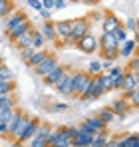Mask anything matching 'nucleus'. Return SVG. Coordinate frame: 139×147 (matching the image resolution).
Masks as SVG:
<instances>
[{"label": "nucleus", "instance_id": "f257e3e1", "mask_svg": "<svg viewBox=\"0 0 139 147\" xmlns=\"http://www.w3.org/2000/svg\"><path fill=\"white\" fill-rule=\"evenodd\" d=\"M78 133V127H58L52 129L48 137V147H74V137Z\"/></svg>", "mask_w": 139, "mask_h": 147}, {"label": "nucleus", "instance_id": "f03ea898", "mask_svg": "<svg viewBox=\"0 0 139 147\" xmlns=\"http://www.w3.org/2000/svg\"><path fill=\"white\" fill-rule=\"evenodd\" d=\"M28 121H30V117L26 113L14 109V115H12L10 123H8V137H12L14 141H18L20 135L24 133V129H26V125H28Z\"/></svg>", "mask_w": 139, "mask_h": 147}, {"label": "nucleus", "instance_id": "7ed1b4c3", "mask_svg": "<svg viewBox=\"0 0 139 147\" xmlns=\"http://www.w3.org/2000/svg\"><path fill=\"white\" fill-rule=\"evenodd\" d=\"M90 20L88 18H76L72 20V34H70V44H78L86 34H90Z\"/></svg>", "mask_w": 139, "mask_h": 147}, {"label": "nucleus", "instance_id": "20e7f679", "mask_svg": "<svg viewBox=\"0 0 139 147\" xmlns=\"http://www.w3.org/2000/svg\"><path fill=\"white\" fill-rule=\"evenodd\" d=\"M72 76H74V96L82 98L84 92L88 90V86L92 84V76L86 72H76V74H72Z\"/></svg>", "mask_w": 139, "mask_h": 147}, {"label": "nucleus", "instance_id": "39448f33", "mask_svg": "<svg viewBox=\"0 0 139 147\" xmlns=\"http://www.w3.org/2000/svg\"><path fill=\"white\" fill-rule=\"evenodd\" d=\"M76 46L82 50L84 54H93V52H97V48H99V40H97L92 32H90V34H86V36L76 44Z\"/></svg>", "mask_w": 139, "mask_h": 147}, {"label": "nucleus", "instance_id": "423d86ee", "mask_svg": "<svg viewBox=\"0 0 139 147\" xmlns=\"http://www.w3.org/2000/svg\"><path fill=\"white\" fill-rule=\"evenodd\" d=\"M56 90H58L62 96H74V76L66 72L62 76V80L56 84Z\"/></svg>", "mask_w": 139, "mask_h": 147}, {"label": "nucleus", "instance_id": "0eeeda50", "mask_svg": "<svg viewBox=\"0 0 139 147\" xmlns=\"http://www.w3.org/2000/svg\"><path fill=\"white\" fill-rule=\"evenodd\" d=\"M30 30H32V24H30V20L26 18V20H22L20 24H16L12 30H10V32H8V40L16 44V40H18L20 36H24L26 32H30Z\"/></svg>", "mask_w": 139, "mask_h": 147}, {"label": "nucleus", "instance_id": "6e6552de", "mask_svg": "<svg viewBox=\"0 0 139 147\" xmlns=\"http://www.w3.org/2000/svg\"><path fill=\"white\" fill-rule=\"evenodd\" d=\"M38 127H40V119H38V117H30V121H28V125H26L24 133L20 135V139H18L16 143H26V141H30V139L36 135Z\"/></svg>", "mask_w": 139, "mask_h": 147}, {"label": "nucleus", "instance_id": "1a4fd4ad", "mask_svg": "<svg viewBox=\"0 0 139 147\" xmlns=\"http://www.w3.org/2000/svg\"><path fill=\"white\" fill-rule=\"evenodd\" d=\"M58 66V60H56V56H52V54H48L46 58H44V62L38 66V68H34L36 70V74L40 76V78H44V76H48V74L52 72L54 68Z\"/></svg>", "mask_w": 139, "mask_h": 147}, {"label": "nucleus", "instance_id": "9d476101", "mask_svg": "<svg viewBox=\"0 0 139 147\" xmlns=\"http://www.w3.org/2000/svg\"><path fill=\"white\" fill-rule=\"evenodd\" d=\"M139 88V80H137V74L131 72V70H125V80H123V92L125 94H131L133 90Z\"/></svg>", "mask_w": 139, "mask_h": 147}, {"label": "nucleus", "instance_id": "9b49d317", "mask_svg": "<svg viewBox=\"0 0 139 147\" xmlns=\"http://www.w3.org/2000/svg\"><path fill=\"white\" fill-rule=\"evenodd\" d=\"M93 135H95V133L82 131V129L78 127V133H76V137H74V147H88V145H92Z\"/></svg>", "mask_w": 139, "mask_h": 147}, {"label": "nucleus", "instance_id": "f8f14e48", "mask_svg": "<svg viewBox=\"0 0 139 147\" xmlns=\"http://www.w3.org/2000/svg\"><path fill=\"white\" fill-rule=\"evenodd\" d=\"M56 36L58 38H62V40H66L70 42V34H72V20H60V22H56Z\"/></svg>", "mask_w": 139, "mask_h": 147}, {"label": "nucleus", "instance_id": "ddd939ff", "mask_svg": "<svg viewBox=\"0 0 139 147\" xmlns=\"http://www.w3.org/2000/svg\"><path fill=\"white\" fill-rule=\"evenodd\" d=\"M66 72H68V70H66L64 66H60V64H58V66H56L52 72L48 74V76H44V82H46L48 86H56V84L62 80V76H64Z\"/></svg>", "mask_w": 139, "mask_h": 147}, {"label": "nucleus", "instance_id": "4468645a", "mask_svg": "<svg viewBox=\"0 0 139 147\" xmlns=\"http://www.w3.org/2000/svg\"><path fill=\"white\" fill-rule=\"evenodd\" d=\"M99 46H101V50H113V48H119L121 44L115 40L113 32H103L101 40H99Z\"/></svg>", "mask_w": 139, "mask_h": 147}, {"label": "nucleus", "instance_id": "2eb2a0df", "mask_svg": "<svg viewBox=\"0 0 139 147\" xmlns=\"http://www.w3.org/2000/svg\"><path fill=\"white\" fill-rule=\"evenodd\" d=\"M121 20L117 18V16H113V14H107L105 18H103V22H101V30L103 32H115L117 28H121Z\"/></svg>", "mask_w": 139, "mask_h": 147}, {"label": "nucleus", "instance_id": "dca6fc26", "mask_svg": "<svg viewBox=\"0 0 139 147\" xmlns=\"http://www.w3.org/2000/svg\"><path fill=\"white\" fill-rule=\"evenodd\" d=\"M109 107L113 109L115 115H125V113L131 109V103H129V99H127V98H119V99H115Z\"/></svg>", "mask_w": 139, "mask_h": 147}, {"label": "nucleus", "instance_id": "f3484780", "mask_svg": "<svg viewBox=\"0 0 139 147\" xmlns=\"http://www.w3.org/2000/svg\"><path fill=\"white\" fill-rule=\"evenodd\" d=\"M14 115V109H0V135H8V123Z\"/></svg>", "mask_w": 139, "mask_h": 147}, {"label": "nucleus", "instance_id": "a211bd4d", "mask_svg": "<svg viewBox=\"0 0 139 147\" xmlns=\"http://www.w3.org/2000/svg\"><path fill=\"white\" fill-rule=\"evenodd\" d=\"M135 50H137V40H125L123 44H121V48H119V56L121 58H131L133 54H135Z\"/></svg>", "mask_w": 139, "mask_h": 147}, {"label": "nucleus", "instance_id": "6ab92c4d", "mask_svg": "<svg viewBox=\"0 0 139 147\" xmlns=\"http://www.w3.org/2000/svg\"><path fill=\"white\" fill-rule=\"evenodd\" d=\"M92 90H93V99L101 98L105 94V86H103V80H101V74L92 76Z\"/></svg>", "mask_w": 139, "mask_h": 147}, {"label": "nucleus", "instance_id": "aec40b11", "mask_svg": "<svg viewBox=\"0 0 139 147\" xmlns=\"http://www.w3.org/2000/svg\"><path fill=\"white\" fill-rule=\"evenodd\" d=\"M84 123H86V125H88V127L92 129L93 133H99V131H105V127H107V123L103 121V119H99L97 115H95V117H88V119H86Z\"/></svg>", "mask_w": 139, "mask_h": 147}, {"label": "nucleus", "instance_id": "412c9836", "mask_svg": "<svg viewBox=\"0 0 139 147\" xmlns=\"http://www.w3.org/2000/svg\"><path fill=\"white\" fill-rule=\"evenodd\" d=\"M46 56H48L46 50H36V52H34V56L26 62V66H28V68H38V66L44 62V58H46Z\"/></svg>", "mask_w": 139, "mask_h": 147}, {"label": "nucleus", "instance_id": "4be33fe9", "mask_svg": "<svg viewBox=\"0 0 139 147\" xmlns=\"http://www.w3.org/2000/svg\"><path fill=\"white\" fill-rule=\"evenodd\" d=\"M40 32H42L44 40H50V42H54V40L58 38V36H56V26L52 24L50 20H46V22H44V26H42V30H40Z\"/></svg>", "mask_w": 139, "mask_h": 147}, {"label": "nucleus", "instance_id": "5701e85b", "mask_svg": "<svg viewBox=\"0 0 139 147\" xmlns=\"http://www.w3.org/2000/svg\"><path fill=\"white\" fill-rule=\"evenodd\" d=\"M26 18H28V16H26L24 12H14V14H12V16L8 18V22H6V26H4L6 34H8V32H10V30H12V28H14L16 24H20L22 20H26Z\"/></svg>", "mask_w": 139, "mask_h": 147}, {"label": "nucleus", "instance_id": "b1692460", "mask_svg": "<svg viewBox=\"0 0 139 147\" xmlns=\"http://www.w3.org/2000/svg\"><path fill=\"white\" fill-rule=\"evenodd\" d=\"M0 109H16V99L12 94H0Z\"/></svg>", "mask_w": 139, "mask_h": 147}, {"label": "nucleus", "instance_id": "393cba45", "mask_svg": "<svg viewBox=\"0 0 139 147\" xmlns=\"http://www.w3.org/2000/svg\"><path fill=\"white\" fill-rule=\"evenodd\" d=\"M97 117H99V119H103V121L109 125V123H113V121H115V117H117V115L113 113V109H111V107H101V109L97 111Z\"/></svg>", "mask_w": 139, "mask_h": 147}, {"label": "nucleus", "instance_id": "a878e982", "mask_svg": "<svg viewBox=\"0 0 139 147\" xmlns=\"http://www.w3.org/2000/svg\"><path fill=\"white\" fill-rule=\"evenodd\" d=\"M107 141H109L107 133H105V131H99V133H95V135H93L92 147H105V145H107Z\"/></svg>", "mask_w": 139, "mask_h": 147}, {"label": "nucleus", "instance_id": "bb28decb", "mask_svg": "<svg viewBox=\"0 0 139 147\" xmlns=\"http://www.w3.org/2000/svg\"><path fill=\"white\" fill-rule=\"evenodd\" d=\"M32 32L34 30H30V32H26L24 36H20L18 40H16V46L22 50V48H28V46H32Z\"/></svg>", "mask_w": 139, "mask_h": 147}, {"label": "nucleus", "instance_id": "cd10ccee", "mask_svg": "<svg viewBox=\"0 0 139 147\" xmlns=\"http://www.w3.org/2000/svg\"><path fill=\"white\" fill-rule=\"evenodd\" d=\"M12 10H14L12 0H0V18L10 16V12H12Z\"/></svg>", "mask_w": 139, "mask_h": 147}, {"label": "nucleus", "instance_id": "c85d7f7f", "mask_svg": "<svg viewBox=\"0 0 139 147\" xmlns=\"http://www.w3.org/2000/svg\"><path fill=\"white\" fill-rule=\"evenodd\" d=\"M16 90V84L12 80H0V94H12Z\"/></svg>", "mask_w": 139, "mask_h": 147}, {"label": "nucleus", "instance_id": "c756f323", "mask_svg": "<svg viewBox=\"0 0 139 147\" xmlns=\"http://www.w3.org/2000/svg\"><path fill=\"white\" fill-rule=\"evenodd\" d=\"M46 40H44V36H42V32H32V48L34 50H40L42 48V44H44Z\"/></svg>", "mask_w": 139, "mask_h": 147}, {"label": "nucleus", "instance_id": "7c9ffc66", "mask_svg": "<svg viewBox=\"0 0 139 147\" xmlns=\"http://www.w3.org/2000/svg\"><path fill=\"white\" fill-rule=\"evenodd\" d=\"M125 147H139V133H129L123 137Z\"/></svg>", "mask_w": 139, "mask_h": 147}, {"label": "nucleus", "instance_id": "2f4dec72", "mask_svg": "<svg viewBox=\"0 0 139 147\" xmlns=\"http://www.w3.org/2000/svg\"><path fill=\"white\" fill-rule=\"evenodd\" d=\"M117 56H119V48H113V50H101V60H111V62H115Z\"/></svg>", "mask_w": 139, "mask_h": 147}, {"label": "nucleus", "instance_id": "473e14b6", "mask_svg": "<svg viewBox=\"0 0 139 147\" xmlns=\"http://www.w3.org/2000/svg\"><path fill=\"white\" fill-rule=\"evenodd\" d=\"M103 72V66H101V62H90V66H88V74H92V76H97V74Z\"/></svg>", "mask_w": 139, "mask_h": 147}, {"label": "nucleus", "instance_id": "72a5a7b5", "mask_svg": "<svg viewBox=\"0 0 139 147\" xmlns=\"http://www.w3.org/2000/svg\"><path fill=\"white\" fill-rule=\"evenodd\" d=\"M101 80H103V86H105V92H111L113 90V76L101 72Z\"/></svg>", "mask_w": 139, "mask_h": 147}, {"label": "nucleus", "instance_id": "f704fd0d", "mask_svg": "<svg viewBox=\"0 0 139 147\" xmlns=\"http://www.w3.org/2000/svg\"><path fill=\"white\" fill-rule=\"evenodd\" d=\"M125 98L129 99V103H131L133 107H139V88H137V90H133L131 94H125Z\"/></svg>", "mask_w": 139, "mask_h": 147}, {"label": "nucleus", "instance_id": "c9c22d12", "mask_svg": "<svg viewBox=\"0 0 139 147\" xmlns=\"http://www.w3.org/2000/svg\"><path fill=\"white\" fill-rule=\"evenodd\" d=\"M113 36H115V40L119 42V44H123V42L127 40V30L121 26V28H117L115 32H113Z\"/></svg>", "mask_w": 139, "mask_h": 147}, {"label": "nucleus", "instance_id": "e433bc0d", "mask_svg": "<svg viewBox=\"0 0 139 147\" xmlns=\"http://www.w3.org/2000/svg\"><path fill=\"white\" fill-rule=\"evenodd\" d=\"M123 80H125V72L113 76V90H121L123 88Z\"/></svg>", "mask_w": 139, "mask_h": 147}, {"label": "nucleus", "instance_id": "4c0bfd02", "mask_svg": "<svg viewBox=\"0 0 139 147\" xmlns=\"http://www.w3.org/2000/svg\"><path fill=\"white\" fill-rule=\"evenodd\" d=\"M127 70H131V72H139V54H133L131 56V60H129V68Z\"/></svg>", "mask_w": 139, "mask_h": 147}, {"label": "nucleus", "instance_id": "58836bf2", "mask_svg": "<svg viewBox=\"0 0 139 147\" xmlns=\"http://www.w3.org/2000/svg\"><path fill=\"white\" fill-rule=\"evenodd\" d=\"M34 52H36V50L32 48V46H28V48H22V50H20V56H22V62H28V60H30V58L34 56Z\"/></svg>", "mask_w": 139, "mask_h": 147}, {"label": "nucleus", "instance_id": "ea45409f", "mask_svg": "<svg viewBox=\"0 0 139 147\" xmlns=\"http://www.w3.org/2000/svg\"><path fill=\"white\" fill-rule=\"evenodd\" d=\"M0 80H14V74L10 68H6V66H0Z\"/></svg>", "mask_w": 139, "mask_h": 147}, {"label": "nucleus", "instance_id": "a19ab883", "mask_svg": "<svg viewBox=\"0 0 139 147\" xmlns=\"http://www.w3.org/2000/svg\"><path fill=\"white\" fill-rule=\"evenodd\" d=\"M123 28H125L127 32H137V20H135V18H127Z\"/></svg>", "mask_w": 139, "mask_h": 147}, {"label": "nucleus", "instance_id": "79ce46f5", "mask_svg": "<svg viewBox=\"0 0 139 147\" xmlns=\"http://www.w3.org/2000/svg\"><path fill=\"white\" fill-rule=\"evenodd\" d=\"M68 109H70L68 103H54V105H52V111H54V113H64V111H68Z\"/></svg>", "mask_w": 139, "mask_h": 147}, {"label": "nucleus", "instance_id": "37998d69", "mask_svg": "<svg viewBox=\"0 0 139 147\" xmlns=\"http://www.w3.org/2000/svg\"><path fill=\"white\" fill-rule=\"evenodd\" d=\"M28 6L30 8H34V10H44V6H42V0H28Z\"/></svg>", "mask_w": 139, "mask_h": 147}, {"label": "nucleus", "instance_id": "c03bdc74", "mask_svg": "<svg viewBox=\"0 0 139 147\" xmlns=\"http://www.w3.org/2000/svg\"><path fill=\"white\" fill-rule=\"evenodd\" d=\"M42 6L46 10H56V0H42Z\"/></svg>", "mask_w": 139, "mask_h": 147}, {"label": "nucleus", "instance_id": "a18cd8bd", "mask_svg": "<svg viewBox=\"0 0 139 147\" xmlns=\"http://www.w3.org/2000/svg\"><path fill=\"white\" fill-rule=\"evenodd\" d=\"M121 72H125L121 66H111V68L107 70V74H109V76H117V74H121Z\"/></svg>", "mask_w": 139, "mask_h": 147}, {"label": "nucleus", "instance_id": "49530a36", "mask_svg": "<svg viewBox=\"0 0 139 147\" xmlns=\"http://www.w3.org/2000/svg\"><path fill=\"white\" fill-rule=\"evenodd\" d=\"M66 4H68V0H56V10H62V8H66Z\"/></svg>", "mask_w": 139, "mask_h": 147}, {"label": "nucleus", "instance_id": "de8ad7c7", "mask_svg": "<svg viewBox=\"0 0 139 147\" xmlns=\"http://www.w3.org/2000/svg\"><path fill=\"white\" fill-rule=\"evenodd\" d=\"M105 147H119V139H117V137H113V139H109Z\"/></svg>", "mask_w": 139, "mask_h": 147}, {"label": "nucleus", "instance_id": "09e8293b", "mask_svg": "<svg viewBox=\"0 0 139 147\" xmlns=\"http://www.w3.org/2000/svg\"><path fill=\"white\" fill-rule=\"evenodd\" d=\"M50 12H52V10H46V8H44V10H40V16H42L44 20H50V18H52V16H50Z\"/></svg>", "mask_w": 139, "mask_h": 147}, {"label": "nucleus", "instance_id": "8fccbe9b", "mask_svg": "<svg viewBox=\"0 0 139 147\" xmlns=\"http://www.w3.org/2000/svg\"><path fill=\"white\" fill-rule=\"evenodd\" d=\"M101 66H103V70H109V68L113 66V62H111V60H103V64H101Z\"/></svg>", "mask_w": 139, "mask_h": 147}, {"label": "nucleus", "instance_id": "3c124183", "mask_svg": "<svg viewBox=\"0 0 139 147\" xmlns=\"http://www.w3.org/2000/svg\"><path fill=\"white\" fill-rule=\"evenodd\" d=\"M80 2H84V4H90V6H93V4H97L99 0H80Z\"/></svg>", "mask_w": 139, "mask_h": 147}, {"label": "nucleus", "instance_id": "603ef678", "mask_svg": "<svg viewBox=\"0 0 139 147\" xmlns=\"http://www.w3.org/2000/svg\"><path fill=\"white\" fill-rule=\"evenodd\" d=\"M119 147H125V143H123V137L119 139Z\"/></svg>", "mask_w": 139, "mask_h": 147}, {"label": "nucleus", "instance_id": "864d4df0", "mask_svg": "<svg viewBox=\"0 0 139 147\" xmlns=\"http://www.w3.org/2000/svg\"><path fill=\"white\" fill-rule=\"evenodd\" d=\"M135 54H139V42H137V50H135Z\"/></svg>", "mask_w": 139, "mask_h": 147}, {"label": "nucleus", "instance_id": "5fc2aeb1", "mask_svg": "<svg viewBox=\"0 0 139 147\" xmlns=\"http://www.w3.org/2000/svg\"><path fill=\"white\" fill-rule=\"evenodd\" d=\"M137 32H139V18H137Z\"/></svg>", "mask_w": 139, "mask_h": 147}, {"label": "nucleus", "instance_id": "6e6d98bb", "mask_svg": "<svg viewBox=\"0 0 139 147\" xmlns=\"http://www.w3.org/2000/svg\"><path fill=\"white\" fill-rule=\"evenodd\" d=\"M0 66H4V64H2V58H0Z\"/></svg>", "mask_w": 139, "mask_h": 147}, {"label": "nucleus", "instance_id": "4d7b16f0", "mask_svg": "<svg viewBox=\"0 0 139 147\" xmlns=\"http://www.w3.org/2000/svg\"><path fill=\"white\" fill-rule=\"evenodd\" d=\"M72 2H80V0H72Z\"/></svg>", "mask_w": 139, "mask_h": 147}, {"label": "nucleus", "instance_id": "13d9d810", "mask_svg": "<svg viewBox=\"0 0 139 147\" xmlns=\"http://www.w3.org/2000/svg\"><path fill=\"white\" fill-rule=\"evenodd\" d=\"M137 80H139V72H137Z\"/></svg>", "mask_w": 139, "mask_h": 147}, {"label": "nucleus", "instance_id": "bf43d9fd", "mask_svg": "<svg viewBox=\"0 0 139 147\" xmlns=\"http://www.w3.org/2000/svg\"><path fill=\"white\" fill-rule=\"evenodd\" d=\"M88 147H92V145H88Z\"/></svg>", "mask_w": 139, "mask_h": 147}]
</instances>
